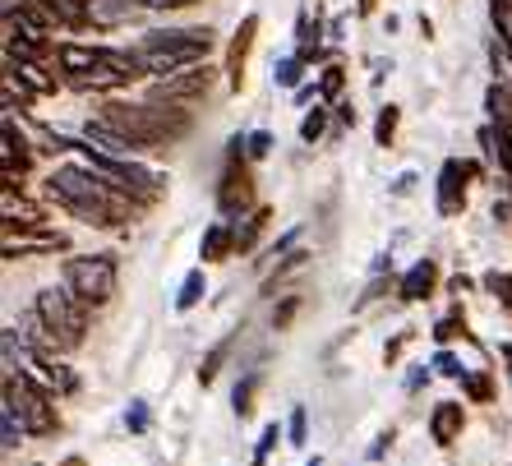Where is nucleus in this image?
I'll return each mask as SVG.
<instances>
[{"label":"nucleus","mask_w":512,"mask_h":466,"mask_svg":"<svg viewBox=\"0 0 512 466\" xmlns=\"http://www.w3.org/2000/svg\"><path fill=\"white\" fill-rule=\"evenodd\" d=\"M310 466H319V462H310Z\"/></svg>","instance_id":"nucleus-38"},{"label":"nucleus","mask_w":512,"mask_h":466,"mask_svg":"<svg viewBox=\"0 0 512 466\" xmlns=\"http://www.w3.org/2000/svg\"><path fill=\"white\" fill-rule=\"evenodd\" d=\"M434 287H439V263H434V259H420L416 268L402 277V287H397V291H402V300H425Z\"/></svg>","instance_id":"nucleus-12"},{"label":"nucleus","mask_w":512,"mask_h":466,"mask_svg":"<svg viewBox=\"0 0 512 466\" xmlns=\"http://www.w3.org/2000/svg\"><path fill=\"white\" fill-rule=\"evenodd\" d=\"M291 443H305V407L291 411Z\"/></svg>","instance_id":"nucleus-31"},{"label":"nucleus","mask_w":512,"mask_h":466,"mask_svg":"<svg viewBox=\"0 0 512 466\" xmlns=\"http://www.w3.org/2000/svg\"><path fill=\"white\" fill-rule=\"evenodd\" d=\"M462 425H466L462 402H439V407H434V416H429V434H434V443H439V448H453V443L462 439Z\"/></svg>","instance_id":"nucleus-10"},{"label":"nucleus","mask_w":512,"mask_h":466,"mask_svg":"<svg viewBox=\"0 0 512 466\" xmlns=\"http://www.w3.org/2000/svg\"><path fill=\"white\" fill-rule=\"evenodd\" d=\"M254 33H259V14H250V19L236 28V37H231L227 74H231V88H236V93H240V84H245V56H250V47H254Z\"/></svg>","instance_id":"nucleus-9"},{"label":"nucleus","mask_w":512,"mask_h":466,"mask_svg":"<svg viewBox=\"0 0 512 466\" xmlns=\"http://www.w3.org/2000/svg\"><path fill=\"white\" fill-rule=\"evenodd\" d=\"M47 190L65 213L84 217L93 227H116V222H125V213H130V204H125L130 194L93 167H56L47 176Z\"/></svg>","instance_id":"nucleus-1"},{"label":"nucleus","mask_w":512,"mask_h":466,"mask_svg":"<svg viewBox=\"0 0 512 466\" xmlns=\"http://www.w3.org/2000/svg\"><path fill=\"white\" fill-rule=\"evenodd\" d=\"M213 47L208 28H167V33H148L134 47V60L143 65V74H176V70H194Z\"/></svg>","instance_id":"nucleus-3"},{"label":"nucleus","mask_w":512,"mask_h":466,"mask_svg":"<svg viewBox=\"0 0 512 466\" xmlns=\"http://www.w3.org/2000/svg\"><path fill=\"white\" fill-rule=\"evenodd\" d=\"M393 134H397V107H383L379 111V125H374V139L388 148V144H393Z\"/></svg>","instance_id":"nucleus-21"},{"label":"nucleus","mask_w":512,"mask_h":466,"mask_svg":"<svg viewBox=\"0 0 512 466\" xmlns=\"http://www.w3.org/2000/svg\"><path fill=\"white\" fill-rule=\"evenodd\" d=\"M485 291H494V296H499L503 305L512 310V277H508V273H489V277H485Z\"/></svg>","instance_id":"nucleus-22"},{"label":"nucleus","mask_w":512,"mask_h":466,"mask_svg":"<svg viewBox=\"0 0 512 466\" xmlns=\"http://www.w3.org/2000/svg\"><path fill=\"white\" fill-rule=\"evenodd\" d=\"M65 466H84V462H79V457H70V462H65Z\"/></svg>","instance_id":"nucleus-37"},{"label":"nucleus","mask_w":512,"mask_h":466,"mask_svg":"<svg viewBox=\"0 0 512 466\" xmlns=\"http://www.w3.org/2000/svg\"><path fill=\"white\" fill-rule=\"evenodd\" d=\"M203 263H222L236 254V231L227 227V222H213V227L203 231Z\"/></svg>","instance_id":"nucleus-13"},{"label":"nucleus","mask_w":512,"mask_h":466,"mask_svg":"<svg viewBox=\"0 0 512 466\" xmlns=\"http://www.w3.org/2000/svg\"><path fill=\"white\" fill-rule=\"evenodd\" d=\"M263 153H268V134H254V139H250V157H263Z\"/></svg>","instance_id":"nucleus-34"},{"label":"nucleus","mask_w":512,"mask_h":466,"mask_svg":"<svg viewBox=\"0 0 512 466\" xmlns=\"http://www.w3.org/2000/svg\"><path fill=\"white\" fill-rule=\"evenodd\" d=\"M56 65H60V74L70 79L74 88H120V84H134L125 70H116L111 65V56H107V47H79V42H60L56 47Z\"/></svg>","instance_id":"nucleus-4"},{"label":"nucleus","mask_w":512,"mask_h":466,"mask_svg":"<svg viewBox=\"0 0 512 466\" xmlns=\"http://www.w3.org/2000/svg\"><path fill=\"white\" fill-rule=\"evenodd\" d=\"M254 388H259V379H245V388H236V416H250V402H254Z\"/></svg>","instance_id":"nucleus-29"},{"label":"nucleus","mask_w":512,"mask_h":466,"mask_svg":"<svg viewBox=\"0 0 512 466\" xmlns=\"http://www.w3.org/2000/svg\"><path fill=\"white\" fill-rule=\"evenodd\" d=\"M194 93H208V70H190L185 79H162V88H157V97H194Z\"/></svg>","instance_id":"nucleus-15"},{"label":"nucleus","mask_w":512,"mask_h":466,"mask_svg":"<svg viewBox=\"0 0 512 466\" xmlns=\"http://www.w3.org/2000/svg\"><path fill=\"white\" fill-rule=\"evenodd\" d=\"M143 10H180V5H190V0H134Z\"/></svg>","instance_id":"nucleus-33"},{"label":"nucleus","mask_w":512,"mask_h":466,"mask_svg":"<svg viewBox=\"0 0 512 466\" xmlns=\"http://www.w3.org/2000/svg\"><path fill=\"white\" fill-rule=\"evenodd\" d=\"M263 222H268V208H259V213L245 217V227H231V231H236V254L254 250V240L263 236Z\"/></svg>","instance_id":"nucleus-17"},{"label":"nucleus","mask_w":512,"mask_h":466,"mask_svg":"<svg viewBox=\"0 0 512 466\" xmlns=\"http://www.w3.org/2000/svg\"><path fill=\"white\" fill-rule=\"evenodd\" d=\"M296 310H300V296H286V300H282V310H273V328H277V333H282L286 323L296 319Z\"/></svg>","instance_id":"nucleus-28"},{"label":"nucleus","mask_w":512,"mask_h":466,"mask_svg":"<svg viewBox=\"0 0 512 466\" xmlns=\"http://www.w3.org/2000/svg\"><path fill=\"white\" fill-rule=\"evenodd\" d=\"M277 443H282V430H277V425H268V430H263V439H259V453H254V466L268 462V453H273Z\"/></svg>","instance_id":"nucleus-26"},{"label":"nucleus","mask_w":512,"mask_h":466,"mask_svg":"<svg viewBox=\"0 0 512 466\" xmlns=\"http://www.w3.org/2000/svg\"><path fill=\"white\" fill-rule=\"evenodd\" d=\"M434 370H439V374H448V379H462V374H466L453 356H439V360H434Z\"/></svg>","instance_id":"nucleus-30"},{"label":"nucleus","mask_w":512,"mask_h":466,"mask_svg":"<svg viewBox=\"0 0 512 466\" xmlns=\"http://www.w3.org/2000/svg\"><path fill=\"white\" fill-rule=\"evenodd\" d=\"M250 204H254V180H250V171L240 167V139H231V167L222 176V190H217V208L227 217H236Z\"/></svg>","instance_id":"nucleus-7"},{"label":"nucleus","mask_w":512,"mask_h":466,"mask_svg":"<svg viewBox=\"0 0 512 466\" xmlns=\"http://www.w3.org/2000/svg\"><path fill=\"white\" fill-rule=\"evenodd\" d=\"M300 65H305V56L282 60V65H277V84H282V88H296L300 84Z\"/></svg>","instance_id":"nucleus-24"},{"label":"nucleus","mask_w":512,"mask_h":466,"mask_svg":"<svg viewBox=\"0 0 512 466\" xmlns=\"http://www.w3.org/2000/svg\"><path fill=\"white\" fill-rule=\"evenodd\" d=\"M476 176V167L471 162H443L439 171V213L443 217H457L466 208V185L462 180Z\"/></svg>","instance_id":"nucleus-8"},{"label":"nucleus","mask_w":512,"mask_h":466,"mask_svg":"<svg viewBox=\"0 0 512 466\" xmlns=\"http://www.w3.org/2000/svg\"><path fill=\"white\" fill-rule=\"evenodd\" d=\"M462 388H466V393H471V397H476V402H485V397L494 393V388H489V379H485V374H462Z\"/></svg>","instance_id":"nucleus-27"},{"label":"nucleus","mask_w":512,"mask_h":466,"mask_svg":"<svg viewBox=\"0 0 512 466\" xmlns=\"http://www.w3.org/2000/svg\"><path fill=\"white\" fill-rule=\"evenodd\" d=\"M139 10H143V5H134V0H88V19H93L97 28L130 24Z\"/></svg>","instance_id":"nucleus-11"},{"label":"nucleus","mask_w":512,"mask_h":466,"mask_svg":"<svg viewBox=\"0 0 512 466\" xmlns=\"http://www.w3.org/2000/svg\"><path fill=\"white\" fill-rule=\"evenodd\" d=\"M323 130H328V111H323V107H314L310 116L300 120V139H305V144H314V139H323Z\"/></svg>","instance_id":"nucleus-20"},{"label":"nucleus","mask_w":512,"mask_h":466,"mask_svg":"<svg viewBox=\"0 0 512 466\" xmlns=\"http://www.w3.org/2000/svg\"><path fill=\"white\" fill-rule=\"evenodd\" d=\"M499 356H503V365H508V383H512V342H503Z\"/></svg>","instance_id":"nucleus-35"},{"label":"nucleus","mask_w":512,"mask_h":466,"mask_svg":"<svg viewBox=\"0 0 512 466\" xmlns=\"http://www.w3.org/2000/svg\"><path fill=\"white\" fill-rule=\"evenodd\" d=\"M10 74H19V84H28L33 88V93H56V79H47V74L37 70V60H19V65H14V56H10Z\"/></svg>","instance_id":"nucleus-16"},{"label":"nucleus","mask_w":512,"mask_h":466,"mask_svg":"<svg viewBox=\"0 0 512 466\" xmlns=\"http://www.w3.org/2000/svg\"><path fill=\"white\" fill-rule=\"evenodd\" d=\"M65 287L84 300L88 310H102V305H111V296L120 287L116 259H107V254H79V259L65 263Z\"/></svg>","instance_id":"nucleus-5"},{"label":"nucleus","mask_w":512,"mask_h":466,"mask_svg":"<svg viewBox=\"0 0 512 466\" xmlns=\"http://www.w3.org/2000/svg\"><path fill=\"white\" fill-rule=\"evenodd\" d=\"M42 5H47V14L56 19V24H65V28L93 24V19H88V0H42Z\"/></svg>","instance_id":"nucleus-14"},{"label":"nucleus","mask_w":512,"mask_h":466,"mask_svg":"<svg viewBox=\"0 0 512 466\" xmlns=\"http://www.w3.org/2000/svg\"><path fill=\"white\" fill-rule=\"evenodd\" d=\"M203 291H208V282H203V268H194L185 282H180V296H176V310H194L203 300Z\"/></svg>","instance_id":"nucleus-18"},{"label":"nucleus","mask_w":512,"mask_h":466,"mask_svg":"<svg viewBox=\"0 0 512 466\" xmlns=\"http://www.w3.org/2000/svg\"><path fill=\"white\" fill-rule=\"evenodd\" d=\"M305 268H310V254H291V259H286V263H277V273L268 277V287H263V291H277V287H282V282H291V277H300V273H305Z\"/></svg>","instance_id":"nucleus-19"},{"label":"nucleus","mask_w":512,"mask_h":466,"mask_svg":"<svg viewBox=\"0 0 512 466\" xmlns=\"http://www.w3.org/2000/svg\"><path fill=\"white\" fill-rule=\"evenodd\" d=\"M333 93H342V70H337V65L323 74V97H333Z\"/></svg>","instance_id":"nucleus-32"},{"label":"nucleus","mask_w":512,"mask_h":466,"mask_svg":"<svg viewBox=\"0 0 512 466\" xmlns=\"http://www.w3.org/2000/svg\"><path fill=\"white\" fill-rule=\"evenodd\" d=\"M374 10V0H360V14H370Z\"/></svg>","instance_id":"nucleus-36"},{"label":"nucleus","mask_w":512,"mask_h":466,"mask_svg":"<svg viewBox=\"0 0 512 466\" xmlns=\"http://www.w3.org/2000/svg\"><path fill=\"white\" fill-rule=\"evenodd\" d=\"M434 337H439V342H453V337H466V319H462V314H453V319H443L439 328H434Z\"/></svg>","instance_id":"nucleus-25"},{"label":"nucleus","mask_w":512,"mask_h":466,"mask_svg":"<svg viewBox=\"0 0 512 466\" xmlns=\"http://www.w3.org/2000/svg\"><path fill=\"white\" fill-rule=\"evenodd\" d=\"M5 402L19 411V420H24L28 434H51V430H56V407H51V393H42V388H37V379H28V374H19V383H14V374H5Z\"/></svg>","instance_id":"nucleus-6"},{"label":"nucleus","mask_w":512,"mask_h":466,"mask_svg":"<svg viewBox=\"0 0 512 466\" xmlns=\"http://www.w3.org/2000/svg\"><path fill=\"white\" fill-rule=\"evenodd\" d=\"M37 333V347L42 356H56V351H74L84 347V333H88V305L74 296L70 287H47L37 291L33 300V314H28Z\"/></svg>","instance_id":"nucleus-2"},{"label":"nucleus","mask_w":512,"mask_h":466,"mask_svg":"<svg viewBox=\"0 0 512 466\" xmlns=\"http://www.w3.org/2000/svg\"><path fill=\"white\" fill-rule=\"evenodd\" d=\"M222 360H227V342L208 351V360H203V370H199V383H213V379H217V370H222Z\"/></svg>","instance_id":"nucleus-23"}]
</instances>
